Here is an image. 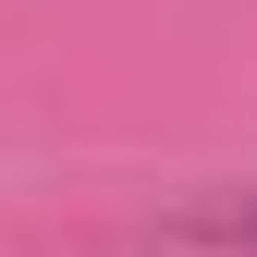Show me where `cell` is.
Wrapping results in <instances>:
<instances>
[{
    "label": "cell",
    "mask_w": 257,
    "mask_h": 257,
    "mask_svg": "<svg viewBox=\"0 0 257 257\" xmlns=\"http://www.w3.org/2000/svg\"><path fill=\"white\" fill-rule=\"evenodd\" d=\"M245 233H257V196H245Z\"/></svg>",
    "instance_id": "cell-1"
}]
</instances>
